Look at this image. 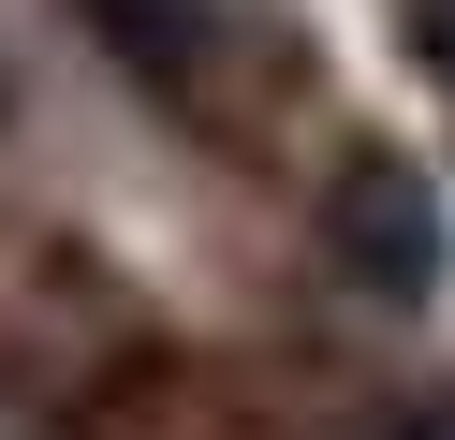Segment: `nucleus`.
Returning <instances> with one entry per match:
<instances>
[{
    "instance_id": "1",
    "label": "nucleus",
    "mask_w": 455,
    "mask_h": 440,
    "mask_svg": "<svg viewBox=\"0 0 455 440\" xmlns=\"http://www.w3.org/2000/svg\"><path fill=\"white\" fill-rule=\"evenodd\" d=\"M89 29H103L148 88H206L265 15H250V0H89Z\"/></svg>"
},
{
    "instance_id": "2",
    "label": "nucleus",
    "mask_w": 455,
    "mask_h": 440,
    "mask_svg": "<svg viewBox=\"0 0 455 440\" xmlns=\"http://www.w3.org/2000/svg\"><path fill=\"white\" fill-rule=\"evenodd\" d=\"M441 59H455V0H441Z\"/></svg>"
}]
</instances>
